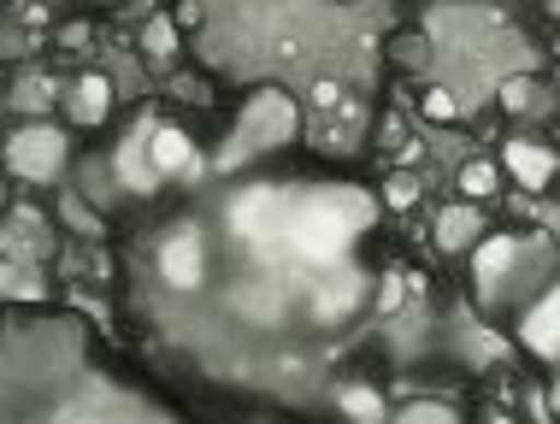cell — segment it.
Segmentation results:
<instances>
[{
	"mask_svg": "<svg viewBox=\"0 0 560 424\" xmlns=\"http://www.w3.org/2000/svg\"><path fill=\"white\" fill-rule=\"evenodd\" d=\"M502 106H508V113H532V106H537V89L525 83V78H508V83H502Z\"/></svg>",
	"mask_w": 560,
	"mask_h": 424,
	"instance_id": "cell-16",
	"label": "cell"
},
{
	"mask_svg": "<svg viewBox=\"0 0 560 424\" xmlns=\"http://www.w3.org/2000/svg\"><path fill=\"white\" fill-rule=\"evenodd\" d=\"M436 242H443L448 254H460L466 242H478V212L472 207H448L443 219H436Z\"/></svg>",
	"mask_w": 560,
	"mask_h": 424,
	"instance_id": "cell-9",
	"label": "cell"
},
{
	"mask_svg": "<svg viewBox=\"0 0 560 424\" xmlns=\"http://www.w3.org/2000/svg\"><path fill=\"white\" fill-rule=\"evenodd\" d=\"M177 24H184V30L201 24V7H195V0H184V7H177Z\"/></svg>",
	"mask_w": 560,
	"mask_h": 424,
	"instance_id": "cell-23",
	"label": "cell"
},
{
	"mask_svg": "<svg viewBox=\"0 0 560 424\" xmlns=\"http://www.w3.org/2000/svg\"><path fill=\"white\" fill-rule=\"evenodd\" d=\"M0 295H36V278L12 271V260H0Z\"/></svg>",
	"mask_w": 560,
	"mask_h": 424,
	"instance_id": "cell-17",
	"label": "cell"
},
{
	"mask_svg": "<svg viewBox=\"0 0 560 424\" xmlns=\"http://www.w3.org/2000/svg\"><path fill=\"white\" fill-rule=\"evenodd\" d=\"M520 337H525V348H532V354L560 360V290H549L532 313L520 318Z\"/></svg>",
	"mask_w": 560,
	"mask_h": 424,
	"instance_id": "cell-3",
	"label": "cell"
},
{
	"mask_svg": "<svg viewBox=\"0 0 560 424\" xmlns=\"http://www.w3.org/2000/svg\"><path fill=\"white\" fill-rule=\"evenodd\" d=\"M354 301H360V278H354V271H342L330 290H319L313 307H319V318H348V313H354Z\"/></svg>",
	"mask_w": 560,
	"mask_h": 424,
	"instance_id": "cell-10",
	"label": "cell"
},
{
	"mask_svg": "<svg viewBox=\"0 0 560 424\" xmlns=\"http://www.w3.org/2000/svg\"><path fill=\"white\" fill-rule=\"evenodd\" d=\"M207 271V254H201V236L195 231H177L160 242V278L172 283V290H195Z\"/></svg>",
	"mask_w": 560,
	"mask_h": 424,
	"instance_id": "cell-2",
	"label": "cell"
},
{
	"mask_svg": "<svg viewBox=\"0 0 560 424\" xmlns=\"http://www.w3.org/2000/svg\"><path fill=\"white\" fill-rule=\"evenodd\" d=\"M313 101H319V106H337L342 89H337V83H313Z\"/></svg>",
	"mask_w": 560,
	"mask_h": 424,
	"instance_id": "cell-22",
	"label": "cell"
},
{
	"mask_svg": "<svg viewBox=\"0 0 560 424\" xmlns=\"http://www.w3.org/2000/svg\"><path fill=\"white\" fill-rule=\"evenodd\" d=\"M419 113H425L431 125H454V118H460V101H454L448 89H431V95L419 101Z\"/></svg>",
	"mask_w": 560,
	"mask_h": 424,
	"instance_id": "cell-13",
	"label": "cell"
},
{
	"mask_svg": "<svg viewBox=\"0 0 560 424\" xmlns=\"http://www.w3.org/2000/svg\"><path fill=\"white\" fill-rule=\"evenodd\" d=\"M342 413L354 424H384V396L366 384H354V389H342Z\"/></svg>",
	"mask_w": 560,
	"mask_h": 424,
	"instance_id": "cell-11",
	"label": "cell"
},
{
	"mask_svg": "<svg viewBox=\"0 0 560 424\" xmlns=\"http://www.w3.org/2000/svg\"><path fill=\"white\" fill-rule=\"evenodd\" d=\"M396 424H460V419H454L443 401H413V407H407V413H401Z\"/></svg>",
	"mask_w": 560,
	"mask_h": 424,
	"instance_id": "cell-15",
	"label": "cell"
},
{
	"mask_svg": "<svg viewBox=\"0 0 560 424\" xmlns=\"http://www.w3.org/2000/svg\"><path fill=\"white\" fill-rule=\"evenodd\" d=\"M502 165L513 172V184L520 189H549L555 184V154L549 148H537V142H508V154H502Z\"/></svg>",
	"mask_w": 560,
	"mask_h": 424,
	"instance_id": "cell-4",
	"label": "cell"
},
{
	"mask_svg": "<svg viewBox=\"0 0 560 424\" xmlns=\"http://www.w3.org/2000/svg\"><path fill=\"white\" fill-rule=\"evenodd\" d=\"M513 260H520V242H513V236H490V242H478L472 271H478V283H495V278H508V271H513Z\"/></svg>",
	"mask_w": 560,
	"mask_h": 424,
	"instance_id": "cell-8",
	"label": "cell"
},
{
	"mask_svg": "<svg viewBox=\"0 0 560 424\" xmlns=\"http://www.w3.org/2000/svg\"><path fill=\"white\" fill-rule=\"evenodd\" d=\"M148 160H154V172H201V154H195V142H189V136L184 130H172V125H165V130H154V142H148Z\"/></svg>",
	"mask_w": 560,
	"mask_h": 424,
	"instance_id": "cell-6",
	"label": "cell"
},
{
	"mask_svg": "<svg viewBox=\"0 0 560 424\" xmlns=\"http://www.w3.org/2000/svg\"><path fill=\"white\" fill-rule=\"evenodd\" d=\"M413 195H419L413 177H396V184H389V207H413Z\"/></svg>",
	"mask_w": 560,
	"mask_h": 424,
	"instance_id": "cell-19",
	"label": "cell"
},
{
	"mask_svg": "<svg viewBox=\"0 0 560 424\" xmlns=\"http://www.w3.org/2000/svg\"><path fill=\"white\" fill-rule=\"evenodd\" d=\"M71 113H78L83 125H101V118L113 113V83L101 78V71H83L78 95H71Z\"/></svg>",
	"mask_w": 560,
	"mask_h": 424,
	"instance_id": "cell-7",
	"label": "cell"
},
{
	"mask_svg": "<svg viewBox=\"0 0 560 424\" xmlns=\"http://www.w3.org/2000/svg\"><path fill=\"white\" fill-rule=\"evenodd\" d=\"M460 195H472V201H483V195H495V165H483V160L460 165Z\"/></svg>",
	"mask_w": 560,
	"mask_h": 424,
	"instance_id": "cell-12",
	"label": "cell"
},
{
	"mask_svg": "<svg viewBox=\"0 0 560 424\" xmlns=\"http://www.w3.org/2000/svg\"><path fill=\"white\" fill-rule=\"evenodd\" d=\"M401 290H407L401 278H384V283H377V313H401Z\"/></svg>",
	"mask_w": 560,
	"mask_h": 424,
	"instance_id": "cell-18",
	"label": "cell"
},
{
	"mask_svg": "<svg viewBox=\"0 0 560 424\" xmlns=\"http://www.w3.org/2000/svg\"><path fill=\"white\" fill-rule=\"evenodd\" d=\"M172 24H154V30H148V48H154V54H165V48H172Z\"/></svg>",
	"mask_w": 560,
	"mask_h": 424,
	"instance_id": "cell-21",
	"label": "cell"
},
{
	"mask_svg": "<svg viewBox=\"0 0 560 424\" xmlns=\"http://www.w3.org/2000/svg\"><path fill=\"white\" fill-rule=\"evenodd\" d=\"M59 160H66V136H59L54 125H30L7 142V165L19 177H54Z\"/></svg>",
	"mask_w": 560,
	"mask_h": 424,
	"instance_id": "cell-1",
	"label": "cell"
},
{
	"mask_svg": "<svg viewBox=\"0 0 560 424\" xmlns=\"http://www.w3.org/2000/svg\"><path fill=\"white\" fill-rule=\"evenodd\" d=\"M54 95H59L54 78H24V83H19V106H24V113H42Z\"/></svg>",
	"mask_w": 560,
	"mask_h": 424,
	"instance_id": "cell-14",
	"label": "cell"
},
{
	"mask_svg": "<svg viewBox=\"0 0 560 424\" xmlns=\"http://www.w3.org/2000/svg\"><path fill=\"white\" fill-rule=\"evenodd\" d=\"M59 212H66V224H71V231H89V224H95V219L83 212V201H71V195H66V207H59Z\"/></svg>",
	"mask_w": 560,
	"mask_h": 424,
	"instance_id": "cell-20",
	"label": "cell"
},
{
	"mask_svg": "<svg viewBox=\"0 0 560 424\" xmlns=\"http://www.w3.org/2000/svg\"><path fill=\"white\" fill-rule=\"evenodd\" d=\"M278 189H248L242 201L231 207V224L242 236H266V231H278Z\"/></svg>",
	"mask_w": 560,
	"mask_h": 424,
	"instance_id": "cell-5",
	"label": "cell"
}]
</instances>
